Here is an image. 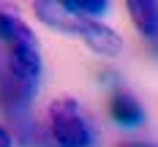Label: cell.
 <instances>
[{"instance_id":"obj_1","label":"cell","mask_w":158,"mask_h":147,"mask_svg":"<svg viewBox=\"0 0 158 147\" xmlns=\"http://www.w3.org/2000/svg\"><path fill=\"white\" fill-rule=\"evenodd\" d=\"M33 11L47 27L63 33V35H71V38H79L101 57H114L123 49V38L112 27L101 25L93 16L74 11L65 0H33Z\"/></svg>"},{"instance_id":"obj_2","label":"cell","mask_w":158,"mask_h":147,"mask_svg":"<svg viewBox=\"0 0 158 147\" xmlns=\"http://www.w3.org/2000/svg\"><path fill=\"white\" fill-rule=\"evenodd\" d=\"M41 84V74H35L0 47V112L8 123H19L30 117V106Z\"/></svg>"},{"instance_id":"obj_3","label":"cell","mask_w":158,"mask_h":147,"mask_svg":"<svg viewBox=\"0 0 158 147\" xmlns=\"http://www.w3.org/2000/svg\"><path fill=\"white\" fill-rule=\"evenodd\" d=\"M47 128L52 147H93L95 145V131L87 120L85 109L79 106L77 98L63 96L49 104Z\"/></svg>"},{"instance_id":"obj_4","label":"cell","mask_w":158,"mask_h":147,"mask_svg":"<svg viewBox=\"0 0 158 147\" xmlns=\"http://www.w3.org/2000/svg\"><path fill=\"white\" fill-rule=\"evenodd\" d=\"M0 47L25 68L44 74V60H41V47H38L35 33L16 14H8L3 8H0Z\"/></svg>"},{"instance_id":"obj_5","label":"cell","mask_w":158,"mask_h":147,"mask_svg":"<svg viewBox=\"0 0 158 147\" xmlns=\"http://www.w3.org/2000/svg\"><path fill=\"white\" fill-rule=\"evenodd\" d=\"M109 117L120 125V128H139L144 123V109L131 93L117 90V93H112V98H109Z\"/></svg>"},{"instance_id":"obj_6","label":"cell","mask_w":158,"mask_h":147,"mask_svg":"<svg viewBox=\"0 0 158 147\" xmlns=\"http://www.w3.org/2000/svg\"><path fill=\"white\" fill-rule=\"evenodd\" d=\"M134 27L144 38L158 41V0H126Z\"/></svg>"},{"instance_id":"obj_7","label":"cell","mask_w":158,"mask_h":147,"mask_svg":"<svg viewBox=\"0 0 158 147\" xmlns=\"http://www.w3.org/2000/svg\"><path fill=\"white\" fill-rule=\"evenodd\" d=\"M74 11H79V14H85V16H101V14H106L109 11V0H65Z\"/></svg>"},{"instance_id":"obj_8","label":"cell","mask_w":158,"mask_h":147,"mask_svg":"<svg viewBox=\"0 0 158 147\" xmlns=\"http://www.w3.org/2000/svg\"><path fill=\"white\" fill-rule=\"evenodd\" d=\"M0 147H14V133L0 125Z\"/></svg>"},{"instance_id":"obj_9","label":"cell","mask_w":158,"mask_h":147,"mask_svg":"<svg viewBox=\"0 0 158 147\" xmlns=\"http://www.w3.org/2000/svg\"><path fill=\"white\" fill-rule=\"evenodd\" d=\"M120 147H156V145H147V142H126V145Z\"/></svg>"}]
</instances>
